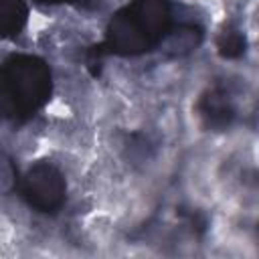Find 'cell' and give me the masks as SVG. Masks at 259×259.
<instances>
[{"label":"cell","mask_w":259,"mask_h":259,"mask_svg":"<svg viewBox=\"0 0 259 259\" xmlns=\"http://www.w3.org/2000/svg\"><path fill=\"white\" fill-rule=\"evenodd\" d=\"M200 40H202V28L194 22H182V24L170 26L158 47H162L166 57L180 59V57H186L192 51H196Z\"/></svg>","instance_id":"5b68a950"},{"label":"cell","mask_w":259,"mask_h":259,"mask_svg":"<svg viewBox=\"0 0 259 259\" xmlns=\"http://www.w3.org/2000/svg\"><path fill=\"white\" fill-rule=\"evenodd\" d=\"M20 188L26 202L38 212L47 214L57 212L67 196V182L63 172L47 160H40L26 170Z\"/></svg>","instance_id":"3957f363"},{"label":"cell","mask_w":259,"mask_h":259,"mask_svg":"<svg viewBox=\"0 0 259 259\" xmlns=\"http://www.w3.org/2000/svg\"><path fill=\"white\" fill-rule=\"evenodd\" d=\"M18 186V170L12 158L0 150V194H8Z\"/></svg>","instance_id":"ba28073f"},{"label":"cell","mask_w":259,"mask_h":259,"mask_svg":"<svg viewBox=\"0 0 259 259\" xmlns=\"http://www.w3.org/2000/svg\"><path fill=\"white\" fill-rule=\"evenodd\" d=\"M38 2H45V4H61V2H73V0H38Z\"/></svg>","instance_id":"9c48e42d"},{"label":"cell","mask_w":259,"mask_h":259,"mask_svg":"<svg viewBox=\"0 0 259 259\" xmlns=\"http://www.w3.org/2000/svg\"><path fill=\"white\" fill-rule=\"evenodd\" d=\"M196 113L206 130L212 132L227 130L237 117V101L233 91L225 85L206 87L196 101Z\"/></svg>","instance_id":"277c9868"},{"label":"cell","mask_w":259,"mask_h":259,"mask_svg":"<svg viewBox=\"0 0 259 259\" xmlns=\"http://www.w3.org/2000/svg\"><path fill=\"white\" fill-rule=\"evenodd\" d=\"M217 51L223 59H239L247 51V38L239 28L227 26L217 36Z\"/></svg>","instance_id":"52a82bcc"},{"label":"cell","mask_w":259,"mask_h":259,"mask_svg":"<svg viewBox=\"0 0 259 259\" xmlns=\"http://www.w3.org/2000/svg\"><path fill=\"white\" fill-rule=\"evenodd\" d=\"M53 91L49 65L34 55H10L0 65V117L24 121L32 117Z\"/></svg>","instance_id":"7a4b0ae2"},{"label":"cell","mask_w":259,"mask_h":259,"mask_svg":"<svg viewBox=\"0 0 259 259\" xmlns=\"http://www.w3.org/2000/svg\"><path fill=\"white\" fill-rule=\"evenodd\" d=\"M172 26L170 0H134L119 8L105 28V38L91 51L95 63L103 55L136 57L156 49Z\"/></svg>","instance_id":"6da1fadb"},{"label":"cell","mask_w":259,"mask_h":259,"mask_svg":"<svg viewBox=\"0 0 259 259\" xmlns=\"http://www.w3.org/2000/svg\"><path fill=\"white\" fill-rule=\"evenodd\" d=\"M28 20L24 0H0V40L14 38L22 32Z\"/></svg>","instance_id":"8992f818"}]
</instances>
